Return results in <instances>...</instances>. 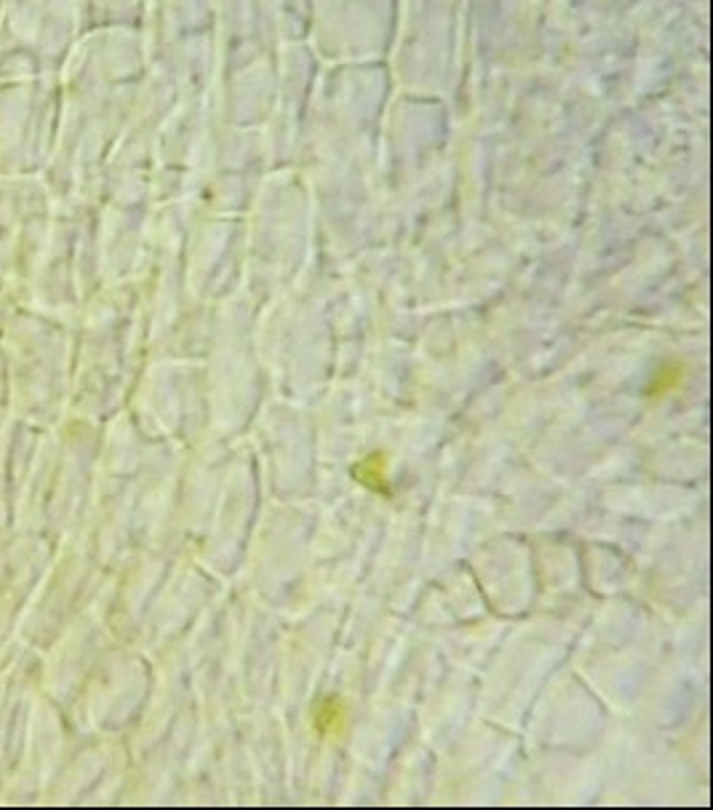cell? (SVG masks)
<instances>
[{
  "label": "cell",
  "instance_id": "cell-1",
  "mask_svg": "<svg viewBox=\"0 0 713 810\" xmlns=\"http://www.w3.org/2000/svg\"><path fill=\"white\" fill-rule=\"evenodd\" d=\"M313 728H316L318 738H324V741L342 738V733L348 728V704H345V698H321L316 704V712H313Z\"/></svg>",
  "mask_w": 713,
  "mask_h": 810
},
{
  "label": "cell",
  "instance_id": "cell-2",
  "mask_svg": "<svg viewBox=\"0 0 713 810\" xmlns=\"http://www.w3.org/2000/svg\"><path fill=\"white\" fill-rule=\"evenodd\" d=\"M388 452H369L366 458H361L358 463H353V479H356L361 487H366L369 492H377L382 498H388L390 487H388Z\"/></svg>",
  "mask_w": 713,
  "mask_h": 810
},
{
  "label": "cell",
  "instance_id": "cell-3",
  "mask_svg": "<svg viewBox=\"0 0 713 810\" xmlns=\"http://www.w3.org/2000/svg\"><path fill=\"white\" fill-rule=\"evenodd\" d=\"M684 375H687V369L681 367V364H663V367L657 369V375L652 377V383H649L647 388V396L649 399H660V396H665V393L676 391L681 383H684Z\"/></svg>",
  "mask_w": 713,
  "mask_h": 810
}]
</instances>
